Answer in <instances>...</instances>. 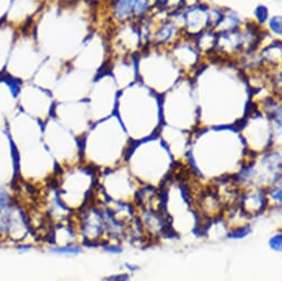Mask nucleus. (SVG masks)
<instances>
[{
    "label": "nucleus",
    "mask_w": 282,
    "mask_h": 281,
    "mask_svg": "<svg viewBox=\"0 0 282 281\" xmlns=\"http://www.w3.org/2000/svg\"><path fill=\"white\" fill-rule=\"evenodd\" d=\"M54 253H59V254H64V255H76L81 253V249L78 247H73V246H64V247H59L56 249H53Z\"/></svg>",
    "instance_id": "obj_7"
},
{
    "label": "nucleus",
    "mask_w": 282,
    "mask_h": 281,
    "mask_svg": "<svg viewBox=\"0 0 282 281\" xmlns=\"http://www.w3.org/2000/svg\"><path fill=\"white\" fill-rule=\"evenodd\" d=\"M43 2L44 0H11L3 22L16 32L31 30Z\"/></svg>",
    "instance_id": "obj_2"
},
{
    "label": "nucleus",
    "mask_w": 282,
    "mask_h": 281,
    "mask_svg": "<svg viewBox=\"0 0 282 281\" xmlns=\"http://www.w3.org/2000/svg\"><path fill=\"white\" fill-rule=\"evenodd\" d=\"M11 0H0V23L4 21Z\"/></svg>",
    "instance_id": "obj_8"
},
{
    "label": "nucleus",
    "mask_w": 282,
    "mask_h": 281,
    "mask_svg": "<svg viewBox=\"0 0 282 281\" xmlns=\"http://www.w3.org/2000/svg\"><path fill=\"white\" fill-rule=\"evenodd\" d=\"M157 4H160V6H165V4L168 2V0H156Z\"/></svg>",
    "instance_id": "obj_12"
},
{
    "label": "nucleus",
    "mask_w": 282,
    "mask_h": 281,
    "mask_svg": "<svg viewBox=\"0 0 282 281\" xmlns=\"http://www.w3.org/2000/svg\"><path fill=\"white\" fill-rule=\"evenodd\" d=\"M256 14H257V18L259 19V21H265L268 17V10H267L265 7H259L256 10Z\"/></svg>",
    "instance_id": "obj_11"
},
{
    "label": "nucleus",
    "mask_w": 282,
    "mask_h": 281,
    "mask_svg": "<svg viewBox=\"0 0 282 281\" xmlns=\"http://www.w3.org/2000/svg\"><path fill=\"white\" fill-rule=\"evenodd\" d=\"M270 25L276 33L281 34V18L280 17H277L271 20Z\"/></svg>",
    "instance_id": "obj_10"
},
{
    "label": "nucleus",
    "mask_w": 282,
    "mask_h": 281,
    "mask_svg": "<svg viewBox=\"0 0 282 281\" xmlns=\"http://www.w3.org/2000/svg\"><path fill=\"white\" fill-rule=\"evenodd\" d=\"M173 32V28L169 27V25H166V27H164L160 33L157 34V38H158V41H165L169 37H171V34Z\"/></svg>",
    "instance_id": "obj_9"
},
{
    "label": "nucleus",
    "mask_w": 282,
    "mask_h": 281,
    "mask_svg": "<svg viewBox=\"0 0 282 281\" xmlns=\"http://www.w3.org/2000/svg\"><path fill=\"white\" fill-rule=\"evenodd\" d=\"M11 205V197H10V194L4 190V188L0 187V212L6 209Z\"/></svg>",
    "instance_id": "obj_6"
},
{
    "label": "nucleus",
    "mask_w": 282,
    "mask_h": 281,
    "mask_svg": "<svg viewBox=\"0 0 282 281\" xmlns=\"http://www.w3.org/2000/svg\"><path fill=\"white\" fill-rule=\"evenodd\" d=\"M20 84L6 74L0 75V120L4 125L18 109V92Z\"/></svg>",
    "instance_id": "obj_3"
},
{
    "label": "nucleus",
    "mask_w": 282,
    "mask_h": 281,
    "mask_svg": "<svg viewBox=\"0 0 282 281\" xmlns=\"http://www.w3.org/2000/svg\"><path fill=\"white\" fill-rule=\"evenodd\" d=\"M38 53V42L31 30L17 32L10 49L3 74L19 83L30 82L39 69Z\"/></svg>",
    "instance_id": "obj_1"
},
{
    "label": "nucleus",
    "mask_w": 282,
    "mask_h": 281,
    "mask_svg": "<svg viewBox=\"0 0 282 281\" xmlns=\"http://www.w3.org/2000/svg\"><path fill=\"white\" fill-rule=\"evenodd\" d=\"M148 0H119L116 2V14L119 17H125L130 13H142L146 9Z\"/></svg>",
    "instance_id": "obj_5"
},
{
    "label": "nucleus",
    "mask_w": 282,
    "mask_h": 281,
    "mask_svg": "<svg viewBox=\"0 0 282 281\" xmlns=\"http://www.w3.org/2000/svg\"><path fill=\"white\" fill-rule=\"evenodd\" d=\"M16 31L4 22L0 23V75L3 74Z\"/></svg>",
    "instance_id": "obj_4"
}]
</instances>
